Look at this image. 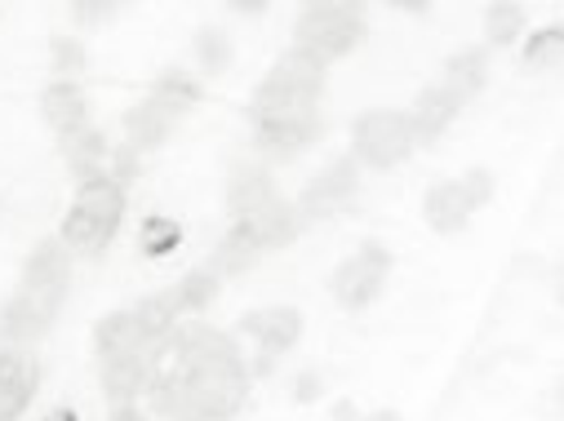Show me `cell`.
Masks as SVG:
<instances>
[{"label": "cell", "mask_w": 564, "mask_h": 421, "mask_svg": "<svg viewBox=\"0 0 564 421\" xmlns=\"http://www.w3.org/2000/svg\"><path fill=\"white\" fill-rule=\"evenodd\" d=\"M152 408L170 421H231L249 395V368L240 346L209 329H170L152 351Z\"/></svg>", "instance_id": "obj_1"}, {"label": "cell", "mask_w": 564, "mask_h": 421, "mask_svg": "<svg viewBox=\"0 0 564 421\" xmlns=\"http://www.w3.org/2000/svg\"><path fill=\"white\" fill-rule=\"evenodd\" d=\"M325 63H316L303 49H285L275 58V67L262 76V85L253 89V107L249 115H290V111H316L321 93H325Z\"/></svg>", "instance_id": "obj_2"}, {"label": "cell", "mask_w": 564, "mask_h": 421, "mask_svg": "<svg viewBox=\"0 0 564 421\" xmlns=\"http://www.w3.org/2000/svg\"><path fill=\"white\" fill-rule=\"evenodd\" d=\"M120 218H124V187H120L111 174L85 178V182L76 187V204H72V213L63 218L58 240H63L72 253H98V248L111 244V235L120 231Z\"/></svg>", "instance_id": "obj_3"}, {"label": "cell", "mask_w": 564, "mask_h": 421, "mask_svg": "<svg viewBox=\"0 0 564 421\" xmlns=\"http://www.w3.org/2000/svg\"><path fill=\"white\" fill-rule=\"evenodd\" d=\"M369 32V19L360 5H347V0H312V5L299 10L294 23V49L312 54L316 63H334L343 54H351Z\"/></svg>", "instance_id": "obj_4"}, {"label": "cell", "mask_w": 564, "mask_h": 421, "mask_svg": "<svg viewBox=\"0 0 564 421\" xmlns=\"http://www.w3.org/2000/svg\"><path fill=\"white\" fill-rule=\"evenodd\" d=\"M413 147H417V137H413L409 111L378 107V111L356 115V124H351V160L365 169H391V165L409 160Z\"/></svg>", "instance_id": "obj_5"}, {"label": "cell", "mask_w": 564, "mask_h": 421, "mask_svg": "<svg viewBox=\"0 0 564 421\" xmlns=\"http://www.w3.org/2000/svg\"><path fill=\"white\" fill-rule=\"evenodd\" d=\"M387 275H391V248L378 244V240H369V244H360V248L334 270L329 289H334L338 307H347V311H365V307L382 293Z\"/></svg>", "instance_id": "obj_6"}, {"label": "cell", "mask_w": 564, "mask_h": 421, "mask_svg": "<svg viewBox=\"0 0 564 421\" xmlns=\"http://www.w3.org/2000/svg\"><path fill=\"white\" fill-rule=\"evenodd\" d=\"M63 298H67V289H32V285H23L6 302V311H0V337H6L10 346H28V342L45 337L54 315L63 311Z\"/></svg>", "instance_id": "obj_7"}, {"label": "cell", "mask_w": 564, "mask_h": 421, "mask_svg": "<svg viewBox=\"0 0 564 421\" xmlns=\"http://www.w3.org/2000/svg\"><path fill=\"white\" fill-rule=\"evenodd\" d=\"M321 133H325L321 107L316 111H290V115H262V120H253V143L271 160H290V156L307 152Z\"/></svg>", "instance_id": "obj_8"}, {"label": "cell", "mask_w": 564, "mask_h": 421, "mask_svg": "<svg viewBox=\"0 0 564 421\" xmlns=\"http://www.w3.org/2000/svg\"><path fill=\"white\" fill-rule=\"evenodd\" d=\"M356 191H360V165L351 160V156H343V160H334L321 178H312L307 187H303V196H299V218L303 222H316V218H334V213H343L351 200H356Z\"/></svg>", "instance_id": "obj_9"}, {"label": "cell", "mask_w": 564, "mask_h": 421, "mask_svg": "<svg viewBox=\"0 0 564 421\" xmlns=\"http://www.w3.org/2000/svg\"><path fill=\"white\" fill-rule=\"evenodd\" d=\"M41 368L28 351H0V421H19L36 399Z\"/></svg>", "instance_id": "obj_10"}, {"label": "cell", "mask_w": 564, "mask_h": 421, "mask_svg": "<svg viewBox=\"0 0 564 421\" xmlns=\"http://www.w3.org/2000/svg\"><path fill=\"white\" fill-rule=\"evenodd\" d=\"M240 333H249V337L267 351V359H271V355H285L290 346H299V337H303V315H299L294 307H262V311H249V315L240 320Z\"/></svg>", "instance_id": "obj_11"}, {"label": "cell", "mask_w": 564, "mask_h": 421, "mask_svg": "<svg viewBox=\"0 0 564 421\" xmlns=\"http://www.w3.org/2000/svg\"><path fill=\"white\" fill-rule=\"evenodd\" d=\"M156 351V346H152ZM152 351H138V355H116V359H102V390L116 403H133L138 395H148L152 386Z\"/></svg>", "instance_id": "obj_12"}, {"label": "cell", "mask_w": 564, "mask_h": 421, "mask_svg": "<svg viewBox=\"0 0 564 421\" xmlns=\"http://www.w3.org/2000/svg\"><path fill=\"white\" fill-rule=\"evenodd\" d=\"M458 111H463V102H458L445 85L422 89V93H417V102H413V111H409V124H413L417 147H422V143H436V137L458 120Z\"/></svg>", "instance_id": "obj_13"}, {"label": "cell", "mask_w": 564, "mask_h": 421, "mask_svg": "<svg viewBox=\"0 0 564 421\" xmlns=\"http://www.w3.org/2000/svg\"><path fill=\"white\" fill-rule=\"evenodd\" d=\"M41 111H45V120L58 137H72L89 124V102H85V89L76 80H54L41 93Z\"/></svg>", "instance_id": "obj_14"}, {"label": "cell", "mask_w": 564, "mask_h": 421, "mask_svg": "<svg viewBox=\"0 0 564 421\" xmlns=\"http://www.w3.org/2000/svg\"><path fill=\"white\" fill-rule=\"evenodd\" d=\"M249 231H253V240L262 244V253L267 248H285L299 231H303V218H299V209L285 200V196H275L271 204H262L258 213H249V218H240Z\"/></svg>", "instance_id": "obj_15"}, {"label": "cell", "mask_w": 564, "mask_h": 421, "mask_svg": "<svg viewBox=\"0 0 564 421\" xmlns=\"http://www.w3.org/2000/svg\"><path fill=\"white\" fill-rule=\"evenodd\" d=\"M156 342H148V333L138 329L133 311H111L98 320L94 329V351L98 359H116V355H138V351H152Z\"/></svg>", "instance_id": "obj_16"}, {"label": "cell", "mask_w": 564, "mask_h": 421, "mask_svg": "<svg viewBox=\"0 0 564 421\" xmlns=\"http://www.w3.org/2000/svg\"><path fill=\"white\" fill-rule=\"evenodd\" d=\"M174 120L178 115H170L161 102H152V98H143L138 107H129L124 111V143L143 156V152H152V147H161L165 137H170V129H174Z\"/></svg>", "instance_id": "obj_17"}, {"label": "cell", "mask_w": 564, "mask_h": 421, "mask_svg": "<svg viewBox=\"0 0 564 421\" xmlns=\"http://www.w3.org/2000/svg\"><path fill=\"white\" fill-rule=\"evenodd\" d=\"M72 279V248L63 240H41L23 266V285L32 289H67Z\"/></svg>", "instance_id": "obj_18"}, {"label": "cell", "mask_w": 564, "mask_h": 421, "mask_svg": "<svg viewBox=\"0 0 564 421\" xmlns=\"http://www.w3.org/2000/svg\"><path fill=\"white\" fill-rule=\"evenodd\" d=\"M275 196H280V191H275L271 174H267V169H253V165H240V169L231 174V182H227V209H231L236 222L249 218V213H258V209L271 204Z\"/></svg>", "instance_id": "obj_19"}, {"label": "cell", "mask_w": 564, "mask_h": 421, "mask_svg": "<svg viewBox=\"0 0 564 421\" xmlns=\"http://www.w3.org/2000/svg\"><path fill=\"white\" fill-rule=\"evenodd\" d=\"M427 222H432V231H441V235H458L467 222H471V204H467V196H463V182L454 178V182H436L432 191H427Z\"/></svg>", "instance_id": "obj_20"}, {"label": "cell", "mask_w": 564, "mask_h": 421, "mask_svg": "<svg viewBox=\"0 0 564 421\" xmlns=\"http://www.w3.org/2000/svg\"><path fill=\"white\" fill-rule=\"evenodd\" d=\"M485 80H489V54L485 49H458L449 63H445V76L436 80V85H445L463 107L485 89Z\"/></svg>", "instance_id": "obj_21"}, {"label": "cell", "mask_w": 564, "mask_h": 421, "mask_svg": "<svg viewBox=\"0 0 564 421\" xmlns=\"http://www.w3.org/2000/svg\"><path fill=\"white\" fill-rule=\"evenodd\" d=\"M63 156H67V165H72V174L85 182V178H98V174H107L102 169V160H107V137L94 129V124H85L80 133H72V137H63Z\"/></svg>", "instance_id": "obj_22"}, {"label": "cell", "mask_w": 564, "mask_h": 421, "mask_svg": "<svg viewBox=\"0 0 564 421\" xmlns=\"http://www.w3.org/2000/svg\"><path fill=\"white\" fill-rule=\"evenodd\" d=\"M258 257H262V244L253 240V231H249L245 222H236V226L223 235V244L214 248V275H240V270H249Z\"/></svg>", "instance_id": "obj_23"}, {"label": "cell", "mask_w": 564, "mask_h": 421, "mask_svg": "<svg viewBox=\"0 0 564 421\" xmlns=\"http://www.w3.org/2000/svg\"><path fill=\"white\" fill-rule=\"evenodd\" d=\"M152 102H161L170 115H183V111H192L196 102H200V80L196 76H187L183 67H174V71H165V76H156V85H152V93H148Z\"/></svg>", "instance_id": "obj_24"}, {"label": "cell", "mask_w": 564, "mask_h": 421, "mask_svg": "<svg viewBox=\"0 0 564 421\" xmlns=\"http://www.w3.org/2000/svg\"><path fill=\"white\" fill-rule=\"evenodd\" d=\"M133 311V320H138V329L148 333V342H161L170 329H178V307H174V293L165 289V293H152V298H143L138 307H129Z\"/></svg>", "instance_id": "obj_25"}, {"label": "cell", "mask_w": 564, "mask_h": 421, "mask_svg": "<svg viewBox=\"0 0 564 421\" xmlns=\"http://www.w3.org/2000/svg\"><path fill=\"white\" fill-rule=\"evenodd\" d=\"M524 23H529L524 5H516V0H498V5L485 10V41L489 45H516Z\"/></svg>", "instance_id": "obj_26"}, {"label": "cell", "mask_w": 564, "mask_h": 421, "mask_svg": "<svg viewBox=\"0 0 564 421\" xmlns=\"http://www.w3.org/2000/svg\"><path fill=\"white\" fill-rule=\"evenodd\" d=\"M170 293H174L178 315H196V311H205V307L218 298V275H214V270H192L183 285H174Z\"/></svg>", "instance_id": "obj_27"}, {"label": "cell", "mask_w": 564, "mask_h": 421, "mask_svg": "<svg viewBox=\"0 0 564 421\" xmlns=\"http://www.w3.org/2000/svg\"><path fill=\"white\" fill-rule=\"evenodd\" d=\"M560 58H564V27H560V23H551V27H542V32L529 36V45H524V67L551 71V67H560Z\"/></svg>", "instance_id": "obj_28"}, {"label": "cell", "mask_w": 564, "mask_h": 421, "mask_svg": "<svg viewBox=\"0 0 564 421\" xmlns=\"http://www.w3.org/2000/svg\"><path fill=\"white\" fill-rule=\"evenodd\" d=\"M196 58H200V67H205L209 76H223V71L231 67V58H236L231 36L218 32V27H200V32H196Z\"/></svg>", "instance_id": "obj_29"}, {"label": "cell", "mask_w": 564, "mask_h": 421, "mask_svg": "<svg viewBox=\"0 0 564 421\" xmlns=\"http://www.w3.org/2000/svg\"><path fill=\"white\" fill-rule=\"evenodd\" d=\"M178 244H183V226H178L174 218L152 213V218L143 222V253H148V257H170Z\"/></svg>", "instance_id": "obj_30"}, {"label": "cell", "mask_w": 564, "mask_h": 421, "mask_svg": "<svg viewBox=\"0 0 564 421\" xmlns=\"http://www.w3.org/2000/svg\"><path fill=\"white\" fill-rule=\"evenodd\" d=\"M50 58H54V67H58L63 76H72V71L85 67V45H80L76 36H54V41H50Z\"/></svg>", "instance_id": "obj_31"}, {"label": "cell", "mask_w": 564, "mask_h": 421, "mask_svg": "<svg viewBox=\"0 0 564 421\" xmlns=\"http://www.w3.org/2000/svg\"><path fill=\"white\" fill-rule=\"evenodd\" d=\"M116 14H120V5H111V0H98V5H94V0H76V5H72V23L76 27H102Z\"/></svg>", "instance_id": "obj_32"}, {"label": "cell", "mask_w": 564, "mask_h": 421, "mask_svg": "<svg viewBox=\"0 0 564 421\" xmlns=\"http://www.w3.org/2000/svg\"><path fill=\"white\" fill-rule=\"evenodd\" d=\"M458 182H463V196L471 209H485L494 200V174L489 169H467V178H458Z\"/></svg>", "instance_id": "obj_33"}, {"label": "cell", "mask_w": 564, "mask_h": 421, "mask_svg": "<svg viewBox=\"0 0 564 421\" xmlns=\"http://www.w3.org/2000/svg\"><path fill=\"white\" fill-rule=\"evenodd\" d=\"M133 174H138V152H133L129 143H120V147L111 152V178H116V182L124 187V182H129Z\"/></svg>", "instance_id": "obj_34"}, {"label": "cell", "mask_w": 564, "mask_h": 421, "mask_svg": "<svg viewBox=\"0 0 564 421\" xmlns=\"http://www.w3.org/2000/svg\"><path fill=\"white\" fill-rule=\"evenodd\" d=\"M325 395V381H321V373H303L299 377V390H294V399L299 403H312V399H321Z\"/></svg>", "instance_id": "obj_35"}, {"label": "cell", "mask_w": 564, "mask_h": 421, "mask_svg": "<svg viewBox=\"0 0 564 421\" xmlns=\"http://www.w3.org/2000/svg\"><path fill=\"white\" fill-rule=\"evenodd\" d=\"M111 421H148V417H143V408H138V403H116Z\"/></svg>", "instance_id": "obj_36"}, {"label": "cell", "mask_w": 564, "mask_h": 421, "mask_svg": "<svg viewBox=\"0 0 564 421\" xmlns=\"http://www.w3.org/2000/svg\"><path fill=\"white\" fill-rule=\"evenodd\" d=\"M231 10H236V14H253V19H258V14H267V0H253V5H249V0H236Z\"/></svg>", "instance_id": "obj_37"}, {"label": "cell", "mask_w": 564, "mask_h": 421, "mask_svg": "<svg viewBox=\"0 0 564 421\" xmlns=\"http://www.w3.org/2000/svg\"><path fill=\"white\" fill-rule=\"evenodd\" d=\"M334 417H338V421H360V417H356V408H351L347 399H343V403H334Z\"/></svg>", "instance_id": "obj_38"}, {"label": "cell", "mask_w": 564, "mask_h": 421, "mask_svg": "<svg viewBox=\"0 0 564 421\" xmlns=\"http://www.w3.org/2000/svg\"><path fill=\"white\" fill-rule=\"evenodd\" d=\"M360 421H404V417L391 412V408H382V412H369V417H360Z\"/></svg>", "instance_id": "obj_39"}, {"label": "cell", "mask_w": 564, "mask_h": 421, "mask_svg": "<svg viewBox=\"0 0 564 421\" xmlns=\"http://www.w3.org/2000/svg\"><path fill=\"white\" fill-rule=\"evenodd\" d=\"M45 421H80V417H76V412H72V408H54V412H50V417H45Z\"/></svg>", "instance_id": "obj_40"}]
</instances>
